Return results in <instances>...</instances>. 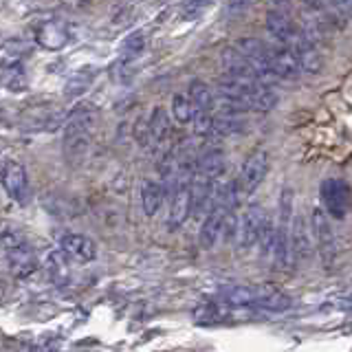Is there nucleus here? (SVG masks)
I'll return each instance as SVG.
<instances>
[{
	"label": "nucleus",
	"mask_w": 352,
	"mask_h": 352,
	"mask_svg": "<svg viewBox=\"0 0 352 352\" xmlns=\"http://www.w3.org/2000/svg\"><path fill=\"white\" fill-rule=\"evenodd\" d=\"M216 302L225 304L236 311H271L282 313L291 308V297L278 291L271 284H236L220 289Z\"/></svg>",
	"instance_id": "1"
},
{
	"label": "nucleus",
	"mask_w": 352,
	"mask_h": 352,
	"mask_svg": "<svg viewBox=\"0 0 352 352\" xmlns=\"http://www.w3.org/2000/svg\"><path fill=\"white\" fill-rule=\"evenodd\" d=\"M97 110L91 104L75 108L64 121V154L66 159H82L91 148L93 130L97 126Z\"/></svg>",
	"instance_id": "2"
},
{
	"label": "nucleus",
	"mask_w": 352,
	"mask_h": 352,
	"mask_svg": "<svg viewBox=\"0 0 352 352\" xmlns=\"http://www.w3.org/2000/svg\"><path fill=\"white\" fill-rule=\"evenodd\" d=\"M0 245L5 249L9 271L14 273V278L25 280L31 273H36L38 256L20 229H5L3 234H0Z\"/></svg>",
	"instance_id": "3"
},
{
	"label": "nucleus",
	"mask_w": 352,
	"mask_h": 352,
	"mask_svg": "<svg viewBox=\"0 0 352 352\" xmlns=\"http://www.w3.org/2000/svg\"><path fill=\"white\" fill-rule=\"evenodd\" d=\"M22 53H27V49L25 44L18 42L16 51L3 49V55H0V84L9 88L11 93H22L29 88V75L25 69Z\"/></svg>",
	"instance_id": "4"
},
{
	"label": "nucleus",
	"mask_w": 352,
	"mask_h": 352,
	"mask_svg": "<svg viewBox=\"0 0 352 352\" xmlns=\"http://www.w3.org/2000/svg\"><path fill=\"white\" fill-rule=\"evenodd\" d=\"M267 172H269V154L264 150L251 152L247 157V161L242 163V170L238 174V179L234 181L238 196H249V194L256 192L262 185Z\"/></svg>",
	"instance_id": "5"
},
{
	"label": "nucleus",
	"mask_w": 352,
	"mask_h": 352,
	"mask_svg": "<svg viewBox=\"0 0 352 352\" xmlns=\"http://www.w3.org/2000/svg\"><path fill=\"white\" fill-rule=\"evenodd\" d=\"M0 183H3L5 192L9 198H14L16 203L27 205L31 201V187L25 165L18 161H5L3 170H0Z\"/></svg>",
	"instance_id": "6"
},
{
	"label": "nucleus",
	"mask_w": 352,
	"mask_h": 352,
	"mask_svg": "<svg viewBox=\"0 0 352 352\" xmlns=\"http://www.w3.org/2000/svg\"><path fill=\"white\" fill-rule=\"evenodd\" d=\"M267 214L262 212V207L258 203H253L245 209V214L238 218L236 223V236H238V245L240 249H251L258 245L260 231L267 223Z\"/></svg>",
	"instance_id": "7"
},
{
	"label": "nucleus",
	"mask_w": 352,
	"mask_h": 352,
	"mask_svg": "<svg viewBox=\"0 0 352 352\" xmlns=\"http://www.w3.org/2000/svg\"><path fill=\"white\" fill-rule=\"evenodd\" d=\"M322 201L326 212L341 220L346 218L348 214V207H350V187L346 181L341 179H326L322 183Z\"/></svg>",
	"instance_id": "8"
},
{
	"label": "nucleus",
	"mask_w": 352,
	"mask_h": 352,
	"mask_svg": "<svg viewBox=\"0 0 352 352\" xmlns=\"http://www.w3.org/2000/svg\"><path fill=\"white\" fill-rule=\"evenodd\" d=\"M60 253L69 262H93L97 258V245L82 234H66L60 240Z\"/></svg>",
	"instance_id": "9"
},
{
	"label": "nucleus",
	"mask_w": 352,
	"mask_h": 352,
	"mask_svg": "<svg viewBox=\"0 0 352 352\" xmlns=\"http://www.w3.org/2000/svg\"><path fill=\"white\" fill-rule=\"evenodd\" d=\"M170 135H172L170 117L165 113V108L157 106L146 124V139H143V143H148V148L152 152H159L170 141Z\"/></svg>",
	"instance_id": "10"
},
{
	"label": "nucleus",
	"mask_w": 352,
	"mask_h": 352,
	"mask_svg": "<svg viewBox=\"0 0 352 352\" xmlns=\"http://www.w3.org/2000/svg\"><path fill=\"white\" fill-rule=\"evenodd\" d=\"M225 172V154L220 150V146H209L196 157L192 174L201 176V179L216 183Z\"/></svg>",
	"instance_id": "11"
},
{
	"label": "nucleus",
	"mask_w": 352,
	"mask_h": 352,
	"mask_svg": "<svg viewBox=\"0 0 352 352\" xmlns=\"http://www.w3.org/2000/svg\"><path fill=\"white\" fill-rule=\"evenodd\" d=\"M71 40V31L62 20H44L36 27V42L49 51L64 49Z\"/></svg>",
	"instance_id": "12"
},
{
	"label": "nucleus",
	"mask_w": 352,
	"mask_h": 352,
	"mask_svg": "<svg viewBox=\"0 0 352 352\" xmlns=\"http://www.w3.org/2000/svg\"><path fill=\"white\" fill-rule=\"evenodd\" d=\"M269 62H271V71L275 75V80H293V77L302 73L293 51L286 47V44H278V47H273L269 51Z\"/></svg>",
	"instance_id": "13"
},
{
	"label": "nucleus",
	"mask_w": 352,
	"mask_h": 352,
	"mask_svg": "<svg viewBox=\"0 0 352 352\" xmlns=\"http://www.w3.org/2000/svg\"><path fill=\"white\" fill-rule=\"evenodd\" d=\"M313 234H315V240H317V247L322 251V256L326 262H330L333 258V253L337 251V238L333 234V229H330V223L324 214V209H313Z\"/></svg>",
	"instance_id": "14"
},
{
	"label": "nucleus",
	"mask_w": 352,
	"mask_h": 352,
	"mask_svg": "<svg viewBox=\"0 0 352 352\" xmlns=\"http://www.w3.org/2000/svg\"><path fill=\"white\" fill-rule=\"evenodd\" d=\"M267 29H269L271 36L278 40V44H286L295 36L293 18L289 16V11H284L282 7L271 9L267 14Z\"/></svg>",
	"instance_id": "15"
},
{
	"label": "nucleus",
	"mask_w": 352,
	"mask_h": 352,
	"mask_svg": "<svg viewBox=\"0 0 352 352\" xmlns=\"http://www.w3.org/2000/svg\"><path fill=\"white\" fill-rule=\"evenodd\" d=\"M187 99H190V104H192V113H212L214 110V95L209 91V86L201 80L190 84Z\"/></svg>",
	"instance_id": "16"
},
{
	"label": "nucleus",
	"mask_w": 352,
	"mask_h": 352,
	"mask_svg": "<svg viewBox=\"0 0 352 352\" xmlns=\"http://www.w3.org/2000/svg\"><path fill=\"white\" fill-rule=\"evenodd\" d=\"M95 77H97V69H88V66H86V69L75 71L69 77L66 86H64V95L69 97V99H75V97L84 95L88 88H91V84L95 82Z\"/></svg>",
	"instance_id": "17"
},
{
	"label": "nucleus",
	"mask_w": 352,
	"mask_h": 352,
	"mask_svg": "<svg viewBox=\"0 0 352 352\" xmlns=\"http://www.w3.org/2000/svg\"><path fill=\"white\" fill-rule=\"evenodd\" d=\"M163 187L154 181H143L141 185V205H143V214L148 218H152L154 214L159 212L161 205H163Z\"/></svg>",
	"instance_id": "18"
},
{
	"label": "nucleus",
	"mask_w": 352,
	"mask_h": 352,
	"mask_svg": "<svg viewBox=\"0 0 352 352\" xmlns=\"http://www.w3.org/2000/svg\"><path fill=\"white\" fill-rule=\"evenodd\" d=\"M148 49V33L146 31H132L130 36L121 44V62L139 60Z\"/></svg>",
	"instance_id": "19"
},
{
	"label": "nucleus",
	"mask_w": 352,
	"mask_h": 352,
	"mask_svg": "<svg viewBox=\"0 0 352 352\" xmlns=\"http://www.w3.org/2000/svg\"><path fill=\"white\" fill-rule=\"evenodd\" d=\"M44 269L49 273V280L51 282H60V280H66V260L64 256L58 251H51L47 256V262H44Z\"/></svg>",
	"instance_id": "20"
},
{
	"label": "nucleus",
	"mask_w": 352,
	"mask_h": 352,
	"mask_svg": "<svg viewBox=\"0 0 352 352\" xmlns=\"http://www.w3.org/2000/svg\"><path fill=\"white\" fill-rule=\"evenodd\" d=\"M172 115L176 124H190L192 119V104L187 95H174L172 97Z\"/></svg>",
	"instance_id": "21"
},
{
	"label": "nucleus",
	"mask_w": 352,
	"mask_h": 352,
	"mask_svg": "<svg viewBox=\"0 0 352 352\" xmlns=\"http://www.w3.org/2000/svg\"><path fill=\"white\" fill-rule=\"evenodd\" d=\"M190 124L196 135L207 137V135H212V130H214V117L212 113H192Z\"/></svg>",
	"instance_id": "22"
},
{
	"label": "nucleus",
	"mask_w": 352,
	"mask_h": 352,
	"mask_svg": "<svg viewBox=\"0 0 352 352\" xmlns=\"http://www.w3.org/2000/svg\"><path fill=\"white\" fill-rule=\"evenodd\" d=\"M62 348V337L60 335H44L36 344H31L27 352H60Z\"/></svg>",
	"instance_id": "23"
}]
</instances>
